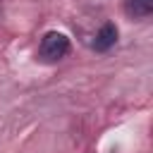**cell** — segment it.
Wrapping results in <instances>:
<instances>
[{"instance_id":"cell-3","label":"cell","mask_w":153,"mask_h":153,"mask_svg":"<svg viewBox=\"0 0 153 153\" xmlns=\"http://www.w3.org/2000/svg\"><path fill=\"white\" fill-rule=\"evenodd\" d=\"M124 12L134 19H143L153 14V0H124Z\"/></svg>"},{"instance_id":"cell-1","label":"cell","mask_w":153,"mask_h":153,"mask_svg":"<svg viewBox=\"0 0 153 153\" xmlns=\"http://www.w3.org/2000/svg\"><path fill=\"white\" fill-rule=\"evenodd\" d=\"M69 50V38L60 31H48L43 38H41V45H38V53L43 60L48 62H55L60 57H65Z\"/></svg>"},{"instance_id":"cell-2","label":"cell","mask_w":153,"mask_h":153,"mask_svg":"<svg viewBox=\"0 0 153 153\" xmlns=\"http://www.w3.org/2000/svg\"><path fill=\"white\" fill-rule=\"evenodd\" d=\"M115 41H117V26L108 22V24H103V26H100V31L96 33L93 48H96L98 53H105V50H110V48L115 45Z\"/></svg>"}]
</instances>
